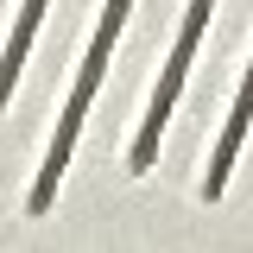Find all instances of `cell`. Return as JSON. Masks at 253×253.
Instances as JSON below:
<instances>
[{
  "label": "cell",
  "instance_id": "1",
  "mask_svg": "<svg viewBox=\"0 0 253 253\" xmlns=\"http://www.w3.org/2000/svg\"><path fill=\"white\" fill-rule=\"evenodd\" d=\"M121 26H126V13H101V32H95L89 57H83V70H76V89H70V108H63V121H57V139H51V152H44V165H38L32 215H51V196H57V184H63V165H70V146H76V133H83V114H89L95 89H101V76H108V57H114Z\"/></svg>",
  "mask_w": 253,
  "mask_h": 253
},
{
  "label": "cell",
  "instance_id": "3",
  "mask_svg": "<svg viewBox=\"0 0 253 253\" xmlns=\"http://www.w3.org/2000/svg\"><path fill=\"white\" fill-rule=\"evenodd\" d=\"M247 126H253V70H247V83H241V95H234V114H228V126H221V146H215V158H209L203 196H221V190H228V171H234V152H241Z\"/></svg>",
  "mask_w": 253,
  "mask_h": 253
},
{
  "label": "cell",
  "instance_id": "2",
  "mask_svg": "<svg viewBox=\"0 0 253 253\" xmlns=\"http://www.w3.org/2000/svg\"><path fill=\"white\" fill-rule=\"evenodd\" d=\"M209 13H215V0H190L184 32H177V51H171V63H165V76H158V89H152V108H146V126H139V139H133V171H152V158H158V133H165V121H171V101L184 95V76H190L196 44H203Z\"/></svg>",
  "mask_w": 253,
  "mask_h": 253
},
{
  "label": "cell",
  "instance_id": "4",
  "mask_svg": "<svg viewBox=\"0 0 253 253\" xmlns=\"http://www.w3.org/2000/svg\"><path fill=\"white\" fill-rule=\"evenodd\" d=\"M51 0H26L19 6V26L6 38V51H0V108L13 101V83H19V70H26V51H32V32H38V13H44Z\"/></svg>",
  "mask_w": 253,
  "mask_h": 253
}]
</instances>
